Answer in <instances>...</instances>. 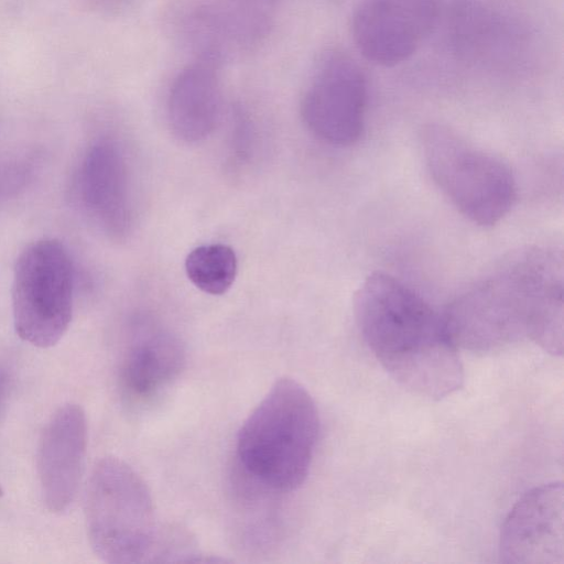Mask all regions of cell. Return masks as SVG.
<instances>
[{
  "label": "cell",
  "instance_id": "6da1fadb",
  "mask_svg": "<svg viewBox=\"0 0 564 564\" xmlns=\"http://www.w3.org/2000/svg\"><path fill=\"white\" fill-rule=\"evenodd\" d=\"M563 256L532 248L459 294L443 312L457 346L492 351L529 338L563 354Z\"/></svg>",
  "mask_w": 564,
  "mask_h": 564
},
{
  "label": "cell",
  "instance_id": "7a4b0ae2",
  "mask_svg": "<svg viewBox=\"0 0 564 564\" xmlns=\"http://www.w3.org/2000/svg\"><path fill=\"white\" fill-rule=\"evenodd\" d=\"M354 307L366 345L401 386L435 400L463 386V365L444 314L412 289L373 272L358 288Z\"/></svg>",
  "mask_w": 564,
  "mask_h": 564
},
{
  "label": "cell",
  "instance_id": "3957f363",
  "mask_svg": "<svg viewBox=\"0 0 564 564\" xmlns=\"http://www.w3.org/2000/svg\"><path fill=\"white\" fill-rule=\"evenodd\" d=\"M319 419L307 390L282 378L243 422L237 456L245 474L262 489L290 492L307 477Z\"/></svg>",
  "mask_w": 564,
  "mask_h": 564
},
{
  "label": "cell",
  "instance_id": "277c9868",
  "mask_svg": "<svg viewBox=\"0 0 564 564\" xmlns=\"http://www.w3.org/2000/svg\"><path fill=\"white\" fill-rule=\"evenodd\" d=\"M85 521L95 554L110 564L154 562L163 536L151 494L123 460L108 456L94 467L85 495Z\"/></svg>",
  "mask_w": 564,
  "mask_h": 564
},
{
  "label": "cell",
  "instance_id": "5b68a950",
  "mask_svg": "<svg viewBox=\"0 0 564 564\" xmlns=\"http://www.w3.org/2000/svg\"><path fill=\"white\" fill-rule=\"evenodd\" d=\"M420 140L431 177L463 216L491 227L510 212L517 183L500 158L440 123L425 126Z\"/></svg>",
  "mask_w": 564,
  "mask_h": 564
},
{
  "label": "cell",
  "instance_id": "8992f818",
  "mask_svg": "<svg viewBox=\"0 0 564 564\" xmlns=\"http://www.w3.org/2000/svg\"><path fill=\"white\" fill-rule=\"evenodd\" d=\"M75 267L67 248L54 238L28 245L13 267L11 289L17 335L32 346L56 345L74 310Z\"/></svg>",
  "mask_w": 564,
  "mask_h": 564
},
{
  "label": "cell",
  "instance_id": "52a82bcc",
  "mask_svg": "<svg viewBox=\"0 0 564 564\" xmlns=\"http://www.w3.org/2000/svg\"><path fill=\"white\" fill-rule=\"evenodd\" d=\"M368 85L361 67L341 52H330L318 63L301 102L308 131L334 145L355 144L365 128Z\"/></svg>",
  "mask_w": 564,
  "mask_h": 564
},
{
  "label": "cell",
  "instance_id": "ba28073f",
  "mask_svg": "<svg viewBox=\"0 0 564 564\" xmlns=\"http://www.w3.org/2000/svg\"><path fill=\"white\" fill-rule=\"evenodd\" d=\"M279 0H196L180 17L181 36L196 59L220 65L268 36Z\"/></svg>",
  "mask_w": 564,
  "mask_h": 564
},
{
  "label": "cell",
  "instance_id": "9c48e42d",
  "mask_svg": "<svg viewBox=\"0 0 564 564\" xmlns=\"http://www.w3.org/2000/svg\"><path fill=\"white\" fill-rule=\"evenodd\" d=\"M438 12V0H364L352 17V39L366 59L398 65L430 35Z\"/></svg>",
  "mask_w": 564,
  "mask_h": 564
},
{
  "label": "cell",
  "instance_id": "30bf717a",
  "mask_svg": "<svg viewBox=\"0 0 564 564\" xmlns=\"http://www.w3.org/2000/svg\"><path fill=\"white\" fill-rule=\"evenodd\" d=\"M87 448V421L82 406L61 405L45 424L37 446L41 496L53 513L66 511L77 495Z\"/></svg>",
  "mask_w": 564,
  "mask_h": 564
},
{
  "label": "cell",
  "instance_id": "8fae6325",
  "mask_svg": "<svg viewBox=\"0 0 564 564\" xmlns=\"http://www.w3.org/2000/svg\"><path fill=\"white\" fill-rule=\"evenodd\" d=\"M79 202L87 215L110 238H124L132 227L133 207L129 170L121 147L112 139L87 150L77 177Z\"/></svg>",
  "mask_w": 564,
  "mask_h": 564
},
{
  "label": "cell",
  "instance_id": "7c38bea8",
  "mask_svg": "<svg viewBox=\"0 0 564 564\" xmlns=\"http://www.w3.org/2000/svg\"><path fill=\"white\" fill-rule=\"evenodd\" d=\"M507 563H563V486L553 482L525 494L507 517L500 538Z\"/></svg>",
  "mask_w": 564,
  "mask_h": 564
},
{
  "label": "cell",
  "instance_id": "4fadbf2b",
  "mask_svg": "<svg viewBox=\"0 0 564 564\" xmlns=\"http://www.w3.org/2000/svg\"><path fill=\"white\" fill-rule=\"evenodd\" d=\"M181 340L167 329L141 324L132 334L120 369L124 397L142 409L158 400L178 378L185 366Z\"/></svg>",
  "mask_w": 564,
  "mask_h": 564
},
{
  "label": "cell",
  "instance_id": "5bb4252c",
  "mask_svg": "<svg viewBox=\"0 0 564 564\" xmlns=\"http://www.w3.org/2000/svg\"><path fill=\"white\" fill-rule=\"evenodd\" d=\"M218 65L196 59L174 78L167 97L172 133L185 143H198L215 130L221 111Z\"/></svg>",
  "mask_w": 564,
  "mask_h": 564
},
{
  "label": "cell",
  "instance_id": "9a60e30c",
  "mask_svg": "<svg viewBox=\"0 0 564 564\" xmlns=\"http://www.w3.org/2000/svg\"><path fill=\"white\" fill-rule=\"evenodd\" d=\"M238 270L235 251L223 243L194 248L185 259L188 280L200 291L221 295L232 285Z\"/></svg>",
  "mask_w": 564,
  "mask_h": 564
},
{
  "label": "cell",
  "instance_id": "2e32d148",
  "mask_svg": "<svg viewBox=\"0 0 564 564\" xmlns=\"http://www.w3.org/2000/svg\"><path fill=\"white\" fill-rule=\"evenodd\" d=\"M11 391V377L8 369L0 364V414L3 412Z\"/></svg>",
  "mask_w": 564,
  "mask_h": 564
},
{
  "label": "cell",
  "instance_id": "e0dca14e",
  "mask_svg": "<svg viewBox=\"0 0 564 564\" xmlns=\"http://www.w3.org/2000/svg\"><path fill=\"white\" fill-rule=\"evenodd\" d=\"M1 496H2V488H1V486H0V497H1Z\"/></svg>",
  "mask_w": 564,
  "mask_h": 564
}]
</instances>
